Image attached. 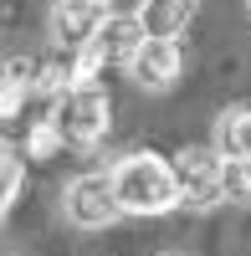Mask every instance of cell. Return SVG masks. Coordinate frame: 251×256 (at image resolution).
<instances>
[{
    "label": "cell",
    "instance_id": "obj_1",
    "mask_svg": "<svg viewBox=\"0 0 251 256\" xmlns=\"http://www.w3.org/2000/svg\"><path fill=\"white\" fill-rule=\"evenodd\" d=\"M108 169H113V190H118L123 216L154 220V216H170V210L184 205V190H180V174H174V159L154 154V148L118 154Z\"/></svg>",
    "mask_w": 251,
    "mask_h": 256
},
{
    "label": "cell",
    "instance_id": "obj_2",
    "mask_svg": "<svg viewBox=\"0 0 251 256\" xmlns=\"http://www.w3.org/2000/svg\"><path fill=\"white\" fill-rule=\"evenodd\" d=\"M52 118H56L62 138L72 148H98L108 138V128H113V98H108V88H102L98 77L92 82H72V88L52 102Z\"/></svg>",
    "mask_w": 251,
    "mask_h": 256
},
{
    "label": "cell",
    "instance_id": "obj_3",
    "mask_svg": "<svg viewBox=\"0 0 251 256\" xmlns=\"http://www.w3.org/2000/svg\"><path fill=\"white\" fill-rule=\"evenodd\" d=\"M62 216L77 230H108L123 216L118 190H113V169H88V174L67 180V190H62Z\"/></svg>",
    "mask_w": 251,
    "mask_h": 256
},
{
    "label": "cell",
    "instance_id": "obj_4",
    "mask_svg": "<svg viewBox=\"0 0 251 256\" xmlns=\"http://www.w3.org/2000/svg\"><path fill=\"white\" fill-rule=\"evenodd\" d=\"M220 169H226V154L210 144H184L174 154V174H180V190H184V210H216L226 205V190H220Z\"/></svg>",
    "mask_w": 251,
    "mask_h": 256
},
{
    "label": "cell",
    "instance_id": "obj_5",
    "mask_svg": "<svg viewBox=\"0 0 251 256\" xmlns=\"http://www.w3.org/2000/svg\"><path fill=\"white\" fill-rule=\"evenodd\" d=\"M108 16L113 10H102L98 0H56V6L46 10V36L62 52H82V46H92V36L102 31Z\"/></svg>",
    "mask_w": 251,
    "mask_h": 256
},
{
    "label": "cell",
    "instance_id": "obj_6",
    "mask_svg": "<svg viewBox=\"0 0 251 256\" xmlns=\"http://www.w3.org/2000/svg\"><path fill=\"white\" fill-rule=\"evenodd\" d=\"M184 72V46H180V36H149L138 46V56L128 62V77L138 82L144 92H170L174 82Z\"/></svg>",
    "mask_w": 251,
    "mask_h": 256
},
{
    "label": "cell",
    "instance_id": "obj_7",
    "mask_svg": "<svg viewBox=\"0 0 251 256\" xmlns=\"http://www.w3.org/2000/svg\"><path fill=\"white\" fill-rule=\"evenodd\" d=\"M144 41H149V31H144L138 16H108L102 31L92 36V56L102 62V72H108V67H128Z\"/></svg>",
    "mask_w": 251,
    "mask_h": 256
},
{
    "label": "cell",
    "instance_id": "obj_8",
    "mask_svg": "<svg viewBox=\"0 0 251 256\" xmlns=\"http://www.w3.org/2000/svg\"><path fill=\"white\" fill-rule=\"evenodd\" d=\"M134 16L144 20L149 36H184L190 20L200 16V0H138Z\"/></svg>",
    "mask_w": 251,
    "mask_h": 256
},
{
    "label": "cell",
    "instance_id": "obj_9",
    "mask_svg": "<svg viewBox=\"0 0 251 256\" xmlns=\"http://www.w3.org/2000/svg\"><path fill=\"white\" fill-rule=\"evenodd\" d=\"M36 72H41V56H10L6 62V77H0V118H20V102L26 92H36Z\"/></svg>",
    "mask_w": 251,
    "mask_h": 256
},
{
    "label": "cell",
    "instance_id": "obj_10",
    "mask_svg": "<svg viewBox=\"0 0 251 256\" xmlns=\"http://www.w3.org/2000/svg\"><path fill=\"white\" fill-rule=\"evenodd\" d=\"M216 148L226 159H251V108H226L216 118Z\"/></svg>",
    "mask_w": 251,
    "mask_h": 256
},
{
    "label": "cell",
    "instance_id": "obj_11",
    "mask_svg": "<svg viewBox=\"0 0 251 256\" xmlns=\"http://www.w3.org/2000/svg\"><path fill=\"white\" fill-rule=\"evenodd\" d=\"M72 82H82V77H77V52H62V46H56V56H41L36 92H52V98H62V92L72 88Z\"/></svg>",
    "mask_w": 251,
    "mask_h": 256
},
{
    "label": "cell",
    "instance_id": "obj_12",
    "mask_svg": "<svg viewBox=\"0 0 251 256\" xmlns=\"http://www.w3.org/2000/svg\"><path fill=\"white\" fill-rule=\"evenodd\" d=\"M62 144H67V138H62L56 118L46 113V118H36V123H31V134H26V159H52Z\"/></svg>",
    "mask_w": 251,
    "mask_h": 256
},
{
    "label": "cell",
    "instance_id": "obj_13",
    "mask_svg": "<svg viewBox=\"0 0 251 256\" xmlns=\"http://www.w3.org/2000/svg\"><path fill=\"white\" fill-rule=\"evenodd\" d=\"M220 190H226V205H251V159H226Z\"/></svg>",
    "mask_w": 251,
    "mask_h": 256
},
{
    "label": "cell",
    "instance_id": "obj_14",
    "mask_svg": "<svg viewBox=\"0 0 251 256\" xmlns=\"http://www.w3.org/2000/svg\"><path fill=\"white\" fill-rule=\"evenodd\" d=\"M0 184H6V190H0V195H6V200H0V210L10 216V210H16V200H20V154H16L10 144L0 148Z\"/></svg>",
    "mask_w": 251,
    "mask_h": 256
},
{
    "label": "cell",
    "instance_id": "obj_15",
    "mask_svg": "<svg viewBox=\"0 0 251 256\" xmlns=\"http://www.w3.org/2000/svg\"><path fill=\"white\" fill-rule=\"evenodd\" d=\"M98 6H102V10H113V6H118V0H98Z\"/></svg>",
    "mask_w": 251,
    "mask_h": 256
},
{
    "label": "cell",
    "instance_id": "obj_16",
    "mask_svg": "<svg viewBox=\"0 0 251 256\" xmlns=\"http://www.w3.org/2000/svg\"><path fill=\"white\" fill-rule=\"evenodd\" d=\"M246 16H251V0H246Z\"/></svg>",
    "mask_w": 251,
    "mask_h": 256
},
{
    "label": "cell",
    "instance_id": "obj_17",
    "mask_svg": "<svg viewBox=\"0 0 251 256\" xmlns=\"http://www.w3.org/2000/svg\"><path fill=\"white\" fill-rule=\"evenodd\" d=\"M164 256H180V251H164Z\"/></svg>",
    "mask_w": 251,
    "mask_h": 256
}]
</instances>
